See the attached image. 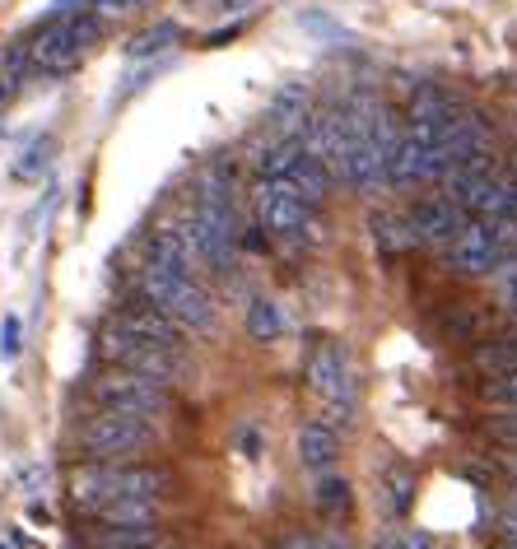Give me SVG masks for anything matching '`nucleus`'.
<instances>
[{"mask_svg": "<svg viewBox=\"0 0 517 549\" xmlns=\"http://www.w3.org/2000/svg\"><path fill=\"white\" fill-rule=\"evenodd\" d=\"M140 298L154 303V308L173 317L182 331H210L215 326V303L201 289V280L191 270L173 266V261H159V256H145V270H140Z\"/></svg>", "mask_w": 517, "mask_h": 549, "instance_id": "f257e3e1", "label": "nucleus"}, {"mask_svg": "<svg viewBox=\"0 0 517 549\" xmlns=\"http://www.w3.org/2000/svg\"><path fill=\"white\" fill-rule=\"evenodd\" d=\"M103 42V19L98 10H80V14H56L47 28L33 33L28 42V66L42 75H66L84 61Z\"/></svg>", "mask_w": 517, "mask_h": 549, "instance_id": "f03ea898", "label": "nucleus"}, {"mask_svg": "<svg viewBox=\"0 0 517 549\" xmlns=\"http://www.w3.org/2000/svg\"><path fill=\"white\" fill-rule=\"evenodd\" d=\"M257 219L266 228V238L280 247V252H303V247H313L317 242V205H308L299 191L280 182V177H261L257 182Z\"/></svg>", "mask_w": 517, "mask_h": 549, "instance_id": "7ed1b4c3", "label": "nucleus"}, {"mask_svg": "<svg viewBox=\"0 0 517 549\" xmlns=\"http://www.w3.org/2000/svg\"><path fill=\"white\" fill-rule=\"evenodd\" d=\"M168 475L154 466H84L70 475L75 508L98 512L117 498H164Z\"/></svg>", "mask_w": 517, "mask_h": 549, "instance_id": "20e7f679", "label": "nucleus"}, {"mask_svg": "<svg viewBox=\"0 0 517 549\" xmlns=\"http://www.w3.org/2000/svg\"><path fill=\"white\" fill-rule=\"evenodd\" d=\"M154 442H159L154 419L122 415V410H103V415L80 424V452L84 456H131V452H150Z\"/></svg>", "mask_w": 517, "mask_h": 549, "instance_id": "39448f33", "label": "nucleus"}, {"mask_svg": "<svg viewBox=\"0 0 517 549\" xmlns=\"http://www.w3.org/2000/svg\"><path fill=\"white\" fill-rule=\"evenodd\" d=\"M103 354H108L117 368L126 373H140V377H154V382H168V377H182V349H168V345H154L145 335L126 331L122 322H108L103 331Z\"/></svg>", "mask_w": 517, "mask_h": 549, "instance_id": "423d86ee", "label": "nucleus"}, {"mask_svg": "<svg viewBox=\"0 0 517 549\" xmlns=\"http://www.w3.org/2000/svg\"><path fill=\"white\" fill-rule=\"evenodd\" d=\"M261 177H280V182H289L308 205H322L327 201V191H331V173L322 168V159L308 154L294 135L275 140V145L261 154Z\"/></svg>", "mask_w": 517, "mask_h": 549, "instance_id": "0eeeda50", "label": "nucleus"}, {"mask_svg": "<svg viewBox=\"0 0 517 549\" xmlns=\"http://www.w3.org/2000/svg\"><path fill=\"white\" fill-rule=\"evenodd\" d=\"M308 391H313L322 410L331 415V424H350L354 415V373H350V359H345L336 345H317L308 354Z\"/></svg>", "mask_w": 517, "mask_h": 549, "instance_id": "6e6552de", "label": "nucleus"}, {"mask_svg": "<svg viewBox=\"0 0 517 549\" xmlns=\"http://www.w3.org/2000/svg\"><path fill=\"white\" fill-rule=\"evenodd\" d=\"M94 396H98L103 410H122V415H140V419H159L168 410V387L164 382L140 377V373H126V368L98 377Z\"/></svg>", "mask_w": 517, "mask_h": 549, "instance_id": "1a4fd4ad", "label": "nucleus"}, {"mask_svg": "<svg viewBox=\"0 0 517 549\" xmlns=\"http://www.w3.org/2000/svg\"><path fill=\"white\" fill-rule=\"evenodd\" d=\"M443 252H448V266L457 275H494V270L504 266V247L494 238L490 219H466Z\"/></svg>", "mask_w": 517, "mask_h": 549, "instance_id": "9d476101", "label": "nucleus"}, {"mask_svg": "<svg viewBox=\"0 0 517 549\" xmlns=\"http://www.w3.org/2000/svg\"><path fill=\"white\" fill-rule=\"evenodd\" d=\"M406 219H410V233H415L420 247H448L452 233H457L471 215H466L457 201H448V196H429V201H420Z\"/></svg>", "mask_w": 517, "mask_h": 549, "instance_id": "9b49d317", "label": "nucleus"}, {"mask_svg": "<svg viewBox=\"0 0 517 549\" xmlns=\"http://www.w3.org/2000/svg\"><path fill=\"white\" fill-rule=\"evenodd\" d=\"M112 322H122L126 331H136V335H145V340H154V345H168V349H182V326L173 322V317H164V312L154 308V303H126Z\"/></svg>", "mask_w": 517, "mask_h": 549, "instance_id": "f8f14e48", "label": "nucleus"}, {"mask_svg": "<svg viewBox=\"0 0 517 549\" xmlns=\"http://www.w3.org/2000/svg\"><path fill=\"white\" fill-rule=\"evenodd\" d=\"M299 456H303V466H313V470H327L336 456H341V433L331 429V424H303L299 429Z\"/></svg>", "mask_w": 517, "mask_h": 549, "instance_id": "ddd939ff", "label": "nucleus"}, {"mask_svg": "<svg viewBox=\"0 0 517 549\" xmlns=\"http://www.w3.org/2000/svg\"><path fill=\"white\" fill-rule=\"evenodd\" d=\"M289 326V312L280 308V303H271V298H257V303H247V335L252 340H261V345H271V340H280Z\"/></svg>", "mask_w": 517, "mask_h": 549, "instance_id": "4468645a", "label": "nucleus"}, {"mask_svg": "<svg viewBox=\"0 0 517 549\" xmlns=\"http://www.w3.org/2000/svg\"><path fill=\"white\" fill-rule=\"evenodd\" d=\"M373 238H378V252L382 256H401V252H410V247H415L410 219L406 215H392V210L373 215Z\"/></svg>", "mask_w": 517, "mask_h": 549, "instance_id": "2eb2a0df", "label": "nucleus"}, {"mask_svg": "<svg viewBox=\"0 0 517 549\" xmlns=\"http://www.w3.org/2000/svg\"><path fill=\"white\" fill-rule=\"evenodd\" d=\"M24 75H28V42L0 47V108L14 103V94L24 89Z\"/></svg>", "mask_w": 517, "mask_h": 549, "instance_id": "dca6fc26", "label": "nucleus"}, {"mask_svg": "<svg viewBox=\"0 0 517 549\" xmlns=\"http://www.w3.org/2000/svg\"><path fill=\"white\" fill-rule=\"evenodd\" d=\"M177 42H182V28L177 24H150L126 42V56H131V61H150V56L168 52V47H177Z\"/></svg>", "mask_w": 517, "mask_h": 549, "instance_id": "f3484780", "label": "nucleus"}, {"mask_svg": "<svg viewBox=\"0 0 517 549\" xmlns=\"http://www.w3.org/2000/svg\"><path fill=\"white\" fill-rule=\"evenodd\" d=\"M382 494H387V512H406L415 498V470L406 461H387L382 466Z\"/></svg>", "mask_w": 517, "mask_h": 549, "instance_id": "a211bd4d", "label": "nucleus"}, {"mask_svg": "<svg viewBox=\"0 0 517 549\" xmlns=\"http://www.w3.org/2000/svg\"><path fill=\"white\" fill-rule=\"evenodd\" d=\"M98 522H117V526H131V522H159V498H117L108 508L94 512Z\"/></svg>", "mask_w": 517, "mask_h": 549, "instance_id": "6ab92c4d", "label": "nucleus"}, {"mask_svg": "<svg viewBox=\"0 0 517 549\" xmlns=\"http://www.w3.org/2000/svg\"><path fill=\"white\" fill-rule=\"evenodd\" d=\"M345 503H350V484L336 480V475L317 480V508H322V512H341Z\"/></svg>", "mask_w": 517, "mask_h": 549, "instance_id": "aec40b11", "label": "nucleus"}, {"mask_svg": "<svg viewBox=\"0 0 517 549\" xmlns=\"http://www.w3.org/2000/svg\"><path fill=\"white\" fill-rule=\"evenodd\" d=\"M378 549H438V545H434V536H424V531H392Z\"/></svg>", "mask_w": 517, "mask_h": 549, "instance_id": "412c9836", "label": "nucleus"}, {"mask_svg": "<svg viewBox=\"0 0 517 549\" xmlns=\"http://www.w3.org/2000/svg\"><path fill=\"white\" fill-rule=\"evenodd\" d=\"M47 154H52V140H38V145L24 154V163H19L14 173H19V177H38L42 168H47Z\"/></svg>", "mask_w": 517, "mask_h": 549, "instance_id": "4be33fe9", "label": "nucleus"}, {"mask_svg": "<svg viewBox=\"0 0 517 549\" xmlns=\"http://www.w3.org/2000/svg\"><path fill=\"white\" fill-rule=\"evenodd\" d=\"M485 396H490L494 405H517V373H504V377H494L490 387H485Z\"/></svg>", "mask_w": 517, "mask_h": 549, "instance_id": "5701e85b", "label": "nucleus"}, {"mask_svg": "<svg viewBox=\"0 0 517 549\" xmlns=\"http://www.w3.org/2000/svg\"><path fill=\"white\" fill-rule=\"evenodd\" d=\"M0 354H5V359L19 354V317H5V322H0Z\"/></svg>", "mask_w": 517, "mask_h": 549, "instance_id": "b1692460", "label": "nucleus"}, {"mask_svg": "<svg viewBox=\"0 0 517 549\" xmlns=\"http://www.w3.org/2000/svg\"><path fill=\"white\" fill-rule=\"evenodd\" d=\"M145 5H154V0H103L98 10L103 14H126V10H145Z\"/></svg>", "mask_w": 517, "mask_h": 549, "instance_id": "393cba45", "label": "nucleus"}, {"mask_svg": "<svg viewBox=\"0 0 517 549\" xmlns=\"http://www.w3.org/2000/svg\"><path fill=\"white\" fill-rule=\"evenodd\" d=\"M98 5H103V0H56L52 10L56 14H80V10H98Z\"/></svg>", "mask_w": 517, "mask_h": 549, "instance_id": "a878e982", "label": "nucleus"}, {"mask_svg": "<svg viewBox=\"0 0 517 549\" xmlns=\"http://www.w3.org/2000/svg\"><path fill=\"white\" fill-rule=\"evenodd\" d=\"M494 433L508 438V442H517V415H499V419H494Z\"/></svg>", "mask_w": 517, "mask_h": 549, "instance_id": "bb28decb", "label": "nucleus"}, {"mask_svg": "<svg viewBox=\"0 0 517 549\" xmlns=\"http://www.w3.org/2000/svg\"><path fill=\"white\" fill-rule=\"evenodd\" d=\"M504 536H508V549H517V508L504 512Z\"/></svg>", "mask_w": 517, "mask_h": 549, "instance_id": "cd10ccee", "label": "nucleus"}, {"mask_svg": "<svg viewBox=\"0 0 517 549\" xmlns=\"http://www.w3.org/2000/svg\"><path fill=\"white\" fill-rule=\"evenodd\" d=\"M317 549H345V545H336V540H322V545H317Z\"/></svg>", "mask_w": 517, "mask_h": 549, "instance_id": "c85d7f7f", "label": "nucleus"}, {"mask_svg": "<svg viewBox=\"0 0 517 549\" xmlns=\"http://www.w3.org/2000/svg\"><path fill=\"white\" fill-rule=\"evenodd\" d=\"M229 5H252V0H229Z\"/></svg>", "mask_w": 517, "mask_h": 549, "instance_id": "c756f323", "label": "nucleus"}]
</instances>
